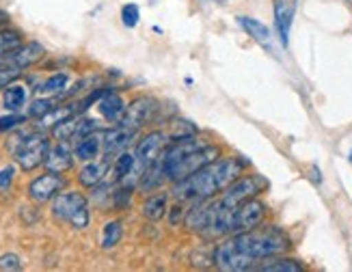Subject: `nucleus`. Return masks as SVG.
<instances>
[{
    "instance_id": "nucleus-7",
    "label": "nucleus",
    "mask_w": 352,
    "mask_h": 272,
    "mask_svg": "<svg viewBox=\"0 0 352 272\" xmlns=\"http://www.w3.org/2000/svg\"><path fill=\"white\" fill-rule=\"evenodd\" d=\"M268 188V181L262 175H240L232 186H229L223 194L221 203L225 207H236L249 199H255L259 192H264Z\"/></svg>"
},
{
    "instance_id": "nucleus-27",
    "label": "nucleus",
    "mask_w": 352,
    "mask_h": 272,
    "mask_svg": "<svg viewBox=\"0 0 352 272\" xmlns=\"http://www.w3.org/2000/svg\"><path fill=\"white\" fill-rule=\"evenodd\" d=\"M20 73H22V69H20V67H15V65H11V63L0 65V89L9 87L15 78H18Z\"/></svg>"
},
{
    "instance_id": "nucleus-17",
    "label": "nucleus",
    "mask_w": 352,
    "mask_h": 272,
    "mask_svg": "<svg viewBox=\"0 0 352 272\" xmlns=\"http://www.w3.org/2000/svg\"><path fill=\"white\" fill-rule=\"evenodd\" d=\"M98 111L106 121H119L121 115H124V111H126V104L117 93H113V91H106V93L100 98Z\"/></svg>"
},
{
    "instance_id": "nucleus-31",
    "label": "nucleus",
    "mask_w": 352,
    "mask_h": 272,
    "mask_svg": "<svg viewBox=\"0 0 352 272\" xmlns=\"http://www.w3.org/2000/svg\"><path fill=\"white\" fill-rule=\"evenodd\" d=\"M24 119H26L24 115H9V117H0V132L15 128L18 124H22Z\"/></svg>"
},
{
    "instance_id": "nucleus-32",
    "label": "nucleus",
    "mask_w": 352,
    "mask_h": 272,
    "mask_svg": "<svg viewBox=\"0 0 352 272\" xmlns=\"http://www.w3.org/2000/svg\"><path fill=\"white\" fill-rule=\"evenodd\" d=\"M13 181V166H7V169L0 171V188H9Z\"/></svg>"
},
{
    "instance_id": "nucleus-26",
    "label": "nucleus",
    "mask_w": 352,
    "mask_h": 272,
    "mask_svg": "<svg viewBox=\"0 0 352 272\" xmlns=\"http://www.w3.org/2000/svg\"><path fill=\"white\" fill-rule=\"evenodd\" d=\"M67 80H69V78H67V73H54V76H50V78L39 87V93H41V95L58 93V91H63V89H65Z\"/></svg>"
},
{
    "instance_id": "nucleus-14",
    "label": "nucleus",
    "mask_w": 352,
    "mask_h": 272,
    "mask_svg": "<svg viewBox=\"0 0 352 272\" xmlns=\"http://www.w3.org/2000/svg\"><path fill=\"white\" fill-rule=\"evenodd\" d=\"M134 134H136V130H130V128H124V126H117L113 130H106L102 134V147L106 151V156L115 154V151L126 149L132 143Z\"/></svg>"
},
{
    "instance_id": "nucleus-3",
    "label": "nucleus",
    "mask_w": 352,
    "mask_h": 272,
    "mask_svg": "<svg viewBox=\"0 0 352 272\" xmlns=\"http://www.w3.org/2000/svg\"><path fill=\"white\" fill-rule=\"evenodd\" d=\"M244 162L238 158H217L206 164L204 169L195 171L192 175L175 181V196L184 201H201L214 199L219 192L227 190L242 175Z\"/></svg>"
},
{
    "instance_id": "nucleus-20",
    "label": "nucleus",
    "mask_w": 352,
    "mask_h": 272,
    "mask_svg": "<svg viewBox=\"0 0 352 272\" xmlns=\"http://www.w3.org/2000/svg\"><path fill=\"white\" fill-rule=\"evenodd\" d=\"M255 270H262V272H302L305 268L296 260L277 255V257H270V260H264V264H257Z\"/></svg>"
},
{
    "instance_id": "nucleus-23",
    "label": "nucleus",
    "mask_w": 352,
    "mask_h": 272,
    "mask_svg": "<svg viewBox=\"0 0 352 272\" xmlns=\"http://www.w3.org/2000/svg\"><path fill=\"white\" fill-rule=\"evenodd\" d=\"M3 104H5V109L15 113V111H20L22 106L26 104V89L20 87V84H13L5 91V98H3Z\"/></svg>"
},
{
    "instance_id": "nucleus-30",
    "label": "nucleus",
    "mask_w": 352,
    "mask_h": 272,
    "mask_svg": "<svg viewBox=\"0 0 352 272\" xmlns=\"http://www.w3.org/2000/svg\"><path fill=\"white\" fill-rule=\"evenodd\" d=\"M54 109V102L52 100H37L35 104H33V109H30V115L33 117H43L48 111H52Z\"/></svg>"
},
{
    "instance_id": "nucleus-24",
    "label": "nucleus",
    "mask_w": 352,
    "mask_h": 272,
    "mask_svg": "<svg viewBox=\"0 0 352 272\" xmlns=\"http://www.w3.org/2000/svg\"><path fill=\"white\" fill-rule=\"evenodd\" d=\"M134 166H136V154L124 151V154H121V156L117 158V162H115V169H113L115 179H117V181H126L128 175H132Z\"/></svg>"
},
{
    "instance_id": "nucleus-25",
    "label": "nucleus",
    "mask_w": 352,
    "mask_h": 272,
    "mask_svg": "<svg viewBox=\"0 0 352 272\" xmlns=\"http://www.w3.org/2000/svg\"><path fill=\"white\" fill-rule=\"evenodd\" d=\"M22 45V37L18 30H0V56H7L9 52L18 50Z\"/></svg>"
},
{
    "instance_id": "nucleus-4",
    "label": "nucleus",
    "mask_w": 352,
    "mask_h": 272,
    "mask_svg": "<svg viewBox=\"0 0 352 272\" xmlns=\"http://www.w3.org/2000/svg\"><path fill=\"white\" fill-rule=\"evenodd\" d=\"M266 216V205L257 199H249L236 207H225L221 201H214L212 218L208 225L210 236H223V234H240L259 227Z\"/></svg>"
},
{
    "instance_id": "nucleus-8",
    "label": "nucleus",
    "mask_w": 352,
    "mask_h": 272,
    "mask_svg": "<svg viewBox=\"0 0 352 272\" xmlns=\"http://www.w3.org/2000/svg\"><path fill=\"white\" fill-rule=\"evenodd\" d=\"M156 113H158V102L154 98L143 95V98H136L132 104L126 106V111L117 124L124 126V128H130V130H139L145 124H149V121L156 117Z\"/></svg>"
},
{
    "instance_id": "nucleus-6",
    "label": "nucleus",
    "mask_w": 352,
    "mask_h": 272,
    "mask_svg": "<svg viewBox=\"0 0 352 272\" xmlns=\"http://www.w3.org/2000/svg\"><path fill=\"white\" fill-rule=\"evenodd\" d=\"M48 151H50L48 136H43L39 132L28 134L24 141H20L18 149H15V162H18L24 171H33L39 164L45 162Z\"/></svg>"
},
{
    "instance_id": "nucleus-28",
    "label": "nucleus",
    "mask_w": 352,
    "mask_h": 272,
    "mask_svg": "<svg viewBox=\"0 0 352 272\" xmlns=\"http://www.w3.org/2000/svg\"><path fill=\"white\" fill-rule=\"evenodd\" d=\"M121 20H124V24H126L128 28H134L136 24H139V20H141V11H139V7H136L134 3L126 5L124 9H121Z\"/></svg>"
},
{
    "instance_id": "nucleus-9",
    "label": "nucleus",
    "mask_w": 352,
    "mask_h": 272,
    "mask_svg": "<svg viewBox=\"0 0 352 272\" xmlns=\"http://www.w3.org/2000/svg\"><path fill=\"white\" fill-rule=\"evenodd\" d=\"M65 188V177L60 175V173H52L48 171L45 175L37 177L30 181V186H28V196L33 201L37 203H45V201H50L54 199V196Z\"/></svg>"
},
{
    "instance_id": "nucleus-2",
    "label": "nucleus",
    "mask_w": 352,
    "mask_h": 272,
    "mask_svg": "<svg viewBox=\"0 0 352 272\" xmlns=\"http://www.w3.org/2000/svg\"><path fill=\"white\" fill-rule=\"evenodd\" d=\"M219 158V147L199 141L197 136H184L177 139L173 145L166 147L160 158L143 171L141 175V186L147 190L160 186L162 181H179L184 177L192 175L195 171L204 169L206 164L214 162Z\"/></svg>"
},
{
    "instance_id": "nucleus-5",
    "label": "nucleus",
    "mask_w": 352,
    "mask_h": 272,
    "mask_svg": "<svg viewBox=\"0 0 352 272\" xmlns=\"http://www.w3.org/2000/svg\"><path fill=\"white\" fill-rule=\"evenodd\" d=\"M56 220L69 223L74 229H85L89 225V203L80 192H58L52 203Z\"/></svg>"
},
{
    "instance_id": "nucleus-33",
    "label": "nucleus",
    "mask_w": 352,
    "mask_h": 272,
    "mask_svg": "<svg viewBox=\"0 0 352 272\" xmlns=\"http://www.w3.org/2000/svg\"><path fill=\"white\" fill-rule=\"evenodd\" d=\"M5 20H7V15H5V13H3V11H0V24H3V22H5Z\"/></svg>"
},
{
    "instance_id": "nucleus-29",
    "label": "nucleus",
    "mask_w": 352,
    "mask_h": 272,
    "mask_svg": "<svg viewBox=\"0 0 352 272\" xmlns=\"http://www.w3.org/2000/svg\"><path fill=\"white\" fill-rule=\"evenodd\" d=\"M20 268H22V262L15 253L0 255V270H20Z\"/></svg>"
},
{
    "instance_id": "nucleus-11",
    "label": "nucleus",
    "mask_w": 352,
    "mask_h": 272,
    "mask_svg": "<svg viewBox=\"0 0 352 272\" xmlns=\"http://www.w3.org/2000/svg\"><path fill=\"white\" fill-rule=\"evenodd\" d=\"M164 143H166L164 132H149L139 143V147H136V164H139L143 171L149 169V166L160 158Z\"/></svg>"
},
{
    "instance_id": "nucleus-18",
    "label": "nucleus",
    "mask_w": 352,
    "mask_h": 272,
    "mask_svg": "<svg viewBox=\"0 0 352 272\" xmlns=\"http://www.w3.org/2000/svg\"><path fill=\"white\" fill-rule=\"evenodd\" d=\"M109 166H111V160L109 158H104L100 162H89L85 169L80 171L78 181H80L82 186H87V188H94V186H98L100 181L104 179L106 171H109Z\"/></svg>"
},
{
    "instance_id": "nucleus-22",
    "label": "nucleus",
    "mask_w": 352,
    "mask_h": 272,
    "mask_svg": "<svg viewBox=\"0 0 352 272\" xmlns=\"http://www.w3.org/2000/svg\"><path fill=\"white\" fill-rule=\"evenodd\" d=\"M121 236H124V225L119 220H111L104 225L102 229V249H115L119 242H121Z\"/></svg>"
},
{
    "instance_id": "nucleus-15",
    "label": "nucleus",
    "mask_w": 352,
    "mask_h": 272,
    "mask_svg": "<svg viewBox=\"0 0 352 272\" xmlns=\"http://www.w3.org/2000/svg\"><path fill=\"white\" fill-rule=\"evenodd\" d=\"M43 164H45V169L52 171V173H65L67 169H72V164H74L72 151L67 149V145L63 141H60L56 147H50Z\"/></svg>"
},
{
    "instance_id": "nucleus-35",
    "label": "nucleus",
    "mask_w": 352,
    "mask_h": 272,
    "mask_svg": "<svg viewBox=\"0 0 352 272\" xmlns=\"http://www.w3.org/2000/svg\"><path fill=\"white\" fill-rule=\"evenodd\" d=\"M0 60H3V56H0Z\"/></svg>"
},
{
    "instance_id": "nucleus-19",
    "label": "nucleus",
    "mask_w": 352,
    "mask_h": 272,
    "mask_svg": "<svg viewBox=\"0 0 352 272\" xmlns=\"http://www.w3.org/2000/svg\"><path fill=\"white\" fill-rule=\"evenodd\" d=\"M102 149V136L100 134H87L85 139H80V143L76 145V158L82 160V162H91L96 160L98 154Z\"/></svg>"
},
{
    "instance_id": "nucleus-1",
    "label": "nucleus",
    "mask_w": 352,
    "mask_h": 272,
    "mask_svg": "<svg viewBox=\"0 0 352 272\" xmlns=\"http://www.w3.org/2000/svg\"><path fill=\"white\" fill-rule=\"evenodd\" d=\"M292 242L279 227H253L234 234L214 251V264L227 272L255 270V266L270 257L283 255Z\"/></svg>"
},
{
    "instance_id": "nucleus-34",
    "label": "nucleus",
    "mask_w": 352,
    "mask_h": 272,
    "mask_svg": "<svg viewBox=\"0 0 352 272\" xmlns=\"http://www.w3.org/2000/svg\"><path fill=\"white\" fill-rule=\"evenodd\" d=\"M214 3H225V0H214Z\"/></svg>"
},
{
    "instance_id": "nucleus-10",
    "label": "nucleus",
    "mask_w": 352,
    "mask_h": 272,
    "mask_svg": "<svg viewBox=\"0 0 352 272\" xmlns=\"http://www.w3.org/2000/svg\"><path fill=\"white\" fill-rule=\"evenodd\" d=\"M98 130V124L91 119H80L78 115L60 121L52 128V134L58 141H72V139H85L87 134H94Z\"/></svg>"
},
{
    "instance_id": "nucleus-21",
    "label": "nucleus",
    "mask_w": 352,
    "mask_h": 272,
    "mask_svg": "<svg viewBox=\"0 0 352 272\" xmlns=\"http://www.w3.org/2000/svg\"><path fill=\"white\" fill-rule=\"evenodd\" d=\"M166 214V194H154L143 203V216L149 220H160Z\"/></svg>"
},
{
    "instance_id": "nucleus-12",
    "label": "nucleus",
    "mask_w": 352,
    "mask_h": 272,
    "mask_svg": "<svg viewBox=\"0 0 352 272\" xmlns=\"http://www.w3.org/2000/svg\"><path fill=\"white\" fill-rule=\"evenodd\" d=\"M294 15H296V0H274V28H277V35L281 45H289V30L294 24Z\"/></svg>"
},
{
    "instance_id": "nucleus-16",
    "label": "nucleus",
    "mask_w": 352,
    "mask_h": 272,
    "mask_svg": "<svg viewBox=\"0 0 352 272\" xmlns=\"http://www.w3.org/2000/svg\"><path fill=\"white\" fill-rule=\"evenodd\" d=\"M238 22H240V26L247 30V33L259 43V45H264L266 50H270L272 48V35H270V28L264 24V22H259V20H255V18H247V15H240L238 18Z\"/></svg>"
},
{
    "instance_id": "nucleus-13",
    "label": "nucleus",
    "mask_w": 352,
    "mask_h": 272,
    "mask_svg": "<svg viewBox=\"0 0 352 272\" xmlns=\"http://www.w3.org/2000/svg\"><path fill=\"white\" fill-rule=\"evenodd\" d=\"M43 54H45L43 45L37 43V41H30L26 45H20L18 50L9 52V56L5 60H7V63H11V65H15V67H20V69H26L30 65H35L37 60H41Z\"/></svg>"
}]
</instances>
